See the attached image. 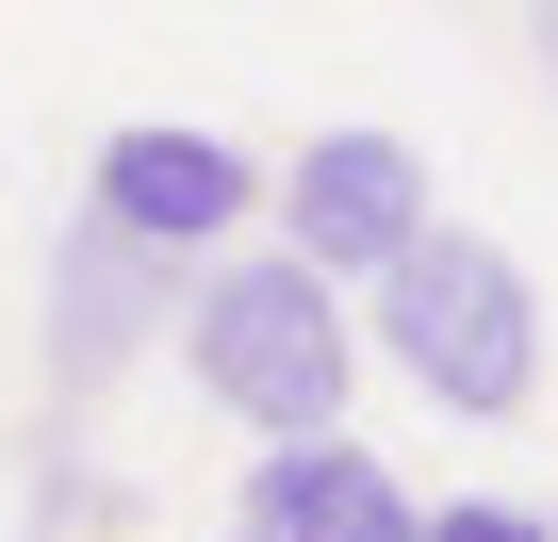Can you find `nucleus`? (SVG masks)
<instances>
[{
	"label": "nucleus",
	"mask_w": 558,
	"mask_h": 542,
	"mask_svg": "<svg viewBox=\"0 0 558 542\" xmlns=\"http://www.w3.org/2000/svg\"><path fill=\"white\" fill-rule=\"evenodd\" d=\"M181 362H197V395L230 411V427H263V460L279 444H345V297L313 280L296 246H246V263H214L197 280V313H181Z\"/></svg>",
	"instance_id": "f257e3e1"
},
{
	"label": "nucleus",
	"mask_w": 558,
	"mask_h": 542,
	"mask_svg": "<svg viewBox=\"0 0 558 542\" xmlns=\"http://www.w3.org/2000/svg\"><path fill=\"white\" fill-rule=\"evenodd\" d=\"M378 346L460 427H525L542 411V297H525V263L493 230H411L378 263Z\"/></svg>",
	"instance_id": "f03ea898"
},
{
	"label": "nucleus",
	"mask_w": 558,
	"mask_h": 542,
	"mask_svg": "<svg viewBox=\"0 0 558 542\" xmlns=\"http://www.w3.org/2000/svg\"><path fill=\"white\" fill-rule=\"evenodd\" d=\"M83 214L132 230L148 263H181V246H230V230L263 214V165H246L230 132H197V116H116L99 165H83Z\"/></svg>",
	"instance_id": "7ed1b4c3"
},
{
	"label": "nucleus",
	"mask_w": 558,
	"mask_h": 542,
	"mask_svg": "<svg viewBox=\"0 0 558 542\" xmlns=\"http://www.w3.org/2000/svg\"><path fill=\"white\" fill-rule=\"evenodd\" d=\"M411 230H427V165H411V132H378V116H345V132H313L296 165H279V246H296L329 297L378 280Z\"/></svg>",
	"instance_id": "20e7f679"
},
{
	"label": "nucleus",
	"mask_w": 558,
	"mask_h": 542,
	"mask_svg": "<svg viewBox=\"0 0 558 542\" xmlns=\"http://www.w3.org/2000/svg\"><path fill=\"white\" fill-rule=\"evenodd\" d=\"M165 297H181V263H148L132 230H99V214H66L50 230V313H34V362H50V411H83L148 329H165Z\"/></svg>",
	"instance_id": "39448f33"
},
{
	"label": "nucleus",
	"mask_w": 558,
	"mask_h": 542,
	"mask_svg": "<svg viewBox=\"0 0 558 542\" xmlns=\"http://www.w3.org/2000/svg\"><path fill=\"white\" fill-rule=\"evenodd\" d=\"M246 542H427V509L362 460V444H279L246 477Z\"/></svg>",
	"instance_id": "423d86ee"
},
{
	"label": "nucleus",
	"mask_w": 558,
	"mask_h": 542,
	"mask_svg": "<svg viewBox=\"0 0 558 542\" xmlns=\"http://www.w3.org/2000/svg\"><path fill=\"white\" fill-rule=\"evenodd\" d=\"M427 542H558V526L509 509V493H460V509H427Z\"/></svg>",
	"instance_id": "0eeeda50"
},
{
	"label": "nucleus",
	"mask_w": 558,
	"mask_h": 542,
	"mask_svg": "<svg viewBox=\"0 0 558 542\" xmlns=\"http://www.w3.org/2000/svg\"><path fill=\"white\" fill-rule=\"evenodd\" d=\"M525 34H542V83H558V0H542V17H525Z\"/></svg>",
	"instance_id": "6e6552de"
},
{
	"label": "nucleus",
	"mask_w": 558,
	"mask_h": 542,
	"mask_svg": "<svg viewBox=\"0 0 558 542\" xmlns=\"http://www.w3.org/2000/svg\"><path fill=\"white\" fill-rule=\"evenodd\" d=\"M230 542H246V526H230Z\"/></svg>",
	"instance_id": "1a4fd4ad"
}]
</instances>
